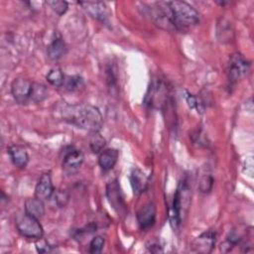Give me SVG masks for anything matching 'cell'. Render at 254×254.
I'll return each mask as SVG.
<instances>
[{
    "mask_svg": "<svg viewBox=\"0 0 254 254\" xmlns=\"http://www.w3.org/2000/svg\"><path fill=\"white\" fill-rule=\"evenodd\" d=\"M64 119L89 132H98L102 127V115L99 109L90 104L66 105L63 108Z\"/></svg>",
    "mask_w": 254,
    "mask_h": 254,
    "instance_id": "1",
    "label": "cell"
},
{
    "mask_svg": "<svg viewBox=\"0 0 254 254\" xmlns=\"http://www.w3.org/2000/svg\"><path fill=\"white\" fill-rule=\"evenodd\" d=\"M172 22L176 31L187 32L199 23L198 12L185 1H169Z\"/></svg>",
    "mask_w": 254,
    "mask_h": 254,
    "instance_id": "2",
    "label": "cell"
},
{
    "mask_svg": "<svg viewBox=\"0 0 254 254\" xmlns=\"http://www.w3.org/2000/svg\"><path fill=\"white\" fill-rule=\"evenodd\" d=\"M190 190L185 181L181 182L175 192L172 206L169 208V220L171 226L177 229L182 221V212L190 203Z\"/></svg>",
    "mask_w": 254,
    "mask_h": 254,
    "instance_id": "3",
    "label": "cell"
},
{
    "mask_svg": "<svg viewBox=\"0 0 254 254\" xmlns=\"http://www.w3.org/2000/svg\"><path fill=\"white\" fill-rule=\"evenodd\" d=\"M16 227L19 233L27 238L41 239L44 235V230L39 219L30 215L26 211L16 217Z\"/></svg>",
    "mask_w": 254,
    "mask_h": 254,
    "instance_id": "4",
    "label": "cell"
},
{
    "mask_svg": "<svg viewBox=\"0 0 254 254\" xmlns=\"http://www.w3.org/2000/svg\"><path fill=\"white\" fill-rule=\"evenodd\" d=\"M35 82L19 77L13 80L11 85V92L14 99L20 104H28L33 101Z\"/></svg>",
    "mask_w": 254,
    "mask_h": 254,
    "instance_id": "5",
    "label": "cell"
},
{
    "mask_svg": "<svg viewBox=\"0 0 254 254\" xmlns=\"http://www.w3.org/2000/svg\"><path fill=\"white\" fill-rule=\"evenodd\" d=\"M106 196L108 198L110 205L118 213V215L123 216L127 213V204L124 199V195L118 181L114 180L107 184Z\"/></svg>",
    "mask_w": 254,
    "mask_h": 254,
    "instance_id": "6",
    "label": "cell"
},
{
    "mask_svg": "<svg viewBox=\"0 0 254 254\" xmlns=\"http://www.w3.org/2000/svg\"><path fill=\"white\" fill-rule=\"evenodd\" d=\"M250 64L238 53L232 54L228 63V80L231 85L235 84L249 70Z\"/></svg>",
    "mask_w": 254,
    "mask_h": 254,
    "instance_id": "7",
    "label": "cell"
},
{
    "mask_svg": "<svg viewBox=\"0 0 254 254\" xmlns=\"http://www.w3.org/2000/svg\"><path fill=\"white\" fill-rule=\"evenodd\" d=\"M215 232L208 230L197 236L191 243V250L195 253H210L215 245Z\"/></svg>",
    "mask_w": 254,
    "mask_h": 254,
    "instance_id": "8",
    "label": "cell"
},
{
    "mask_svg": "<svg viewBox=\"0 0 254 254\" xmlns=\"http://www.w3.org/2000/svg\"><path fill=\"white\" fill-rule=\"evenodd\" d=\"M84 10L93 18L101 21L102 23H107L109 19V11L105 3L103 2H78Z\"/></svg>",
    "mask_w": 254,
    "mask_h": 254,
    "instance_id": "9",
    "label": "cell"
},
{
    "mask_svg": "<svg viewBox=\"0 0 254 254\" xmlns=\"http://www.w3.org/2000/svg\"><path fill=\"white\" fill-rule=\"evenodd\" d=\"M54 192H55V190H54L50 173L43 174L37 183V186L35 189V196L44 201L51 198Z\"/></svg>",
    "mask_w": 254,
    "mask_h": 254,
    "instance_id": "10",
    "label": "cell"
},
{
    "mask_svg": "<svg viewBox=\"0 0 254 254\" xmlns=\"http://www.w3.org/2000/svg\"><path fill=\"white\" fill-rule=\"evenodd\" d=\"M156 218V206L153 202H148L137 213V220L141 229L146 230L153 226Z\"/></svg>",
    "mask_w": 254,
    "mask_h": 254,
    "instance_id": "11",
    "label": "cell"
},
{
    "mask_svg": "<svg viewBox=\"0 0 254 254\" xmlns=\"http://www.w3.org/2000/svg\"><path fill=\"white\" fill-rule=\"evenodd\" d=\"M84 156L80 150L71 149L65 153L63 161V168L67 172H72L78 169L83 163Z\"/></svg>",
    "mask_w": 254,
    "mask_h": 254,
    "instance_id": "12",
    "label": "cell"
},
{
    "mask_svg": "<svg viewBox=\"0 0 254 254\" xmlns=\"http://www.w3.org/2000/svg\"><path fill=\"white\" fill-rule=\"evenodd\" d=\"M130 182L135 194L144 192L148 187V178L140 169H133L130 174Z\"/></svg>",
    "mask_w": 254,
    "mask_h": 254,
    "instance_id": "13",
    "label": "cell"
},
{
    "mask_svg": "<svg viewBox=\"0 0 254 254\" xmlns=\"http://www.w3.org/2000/svg\"><path fill=\"white\" fill-rule=\"evenodd\" d=\"M48 57L53 61L62 59L66 54V46L60 35L56 36L47 49Z\"/></svg>",
    "mask_w": 254,
    "mask_h": 254,
    "instance_id": "14",
    "label": "cell"
},
{
    "mask_svg": "<svg viewBox=\"0 0 254 254\" xmlns=\"http://www.w3.org/2000/svg\"><path fill=\"white\" fill-rule=\"evenodd\" d=\"M8 153L11 157L13 164L18 168H25L29 162V156L27 151L19 145H13L9 147Z\"/></svg>",
    "mask_w": 254,
    "mask_h": 254,
    "instance_id": "15",
    "label": "cell"
},
{
    "mask_svg": "<svg viewBox=\"0 0 254 254\" xmlns=\"http://www.w3.org/2000/svg\"><path fill=\"white\" fill-rule=\"evenodd\" d=\"M245 232H246L245 229H240L238 227L232 229L228 233L225 242L220 245V251L229 252L235 245L239 244L244 239Z\"/></svg>",
    "mask_w": 254,
    "mask_h": 254,
    "instance_id": "16",
    "label": "cell"
},
{
    "mask_svg": "<svg viewBox=\"0 0 254 254\" xmlns=\"http://www.w3.org/2000/svg\"><path fill=\"white\" fill-rule=\"evenodd\" d=\"M118 160V151L116 149H106L102 151L98 158V164L103 171L111 170Z\"/></svg>",
    "mask_w": 254,
    "mask_h": 254,
    "instance_id": "17",
    "label": "cell"
},
{
    "mask_svg": "<svg viewBox=\"0 0 254 254\" xmlns=\"http://www.w3.org/2000/svg\"><path fill=\"white\" fill-rule=\"evenodd\" d=\"M25 211L38 219L43 217L45 214V206L43 200L36 196L27 198L25 201Z\"/></svg>",
    "mask_w": 254,
    "mask_h": 254,
    "instance_id": "18",
    "label": "cell"
},
{
    "mask_svg": "<svg viewBox=\"0 0 254 254\" xmlns=\"http://www.w3.org/2000/svg\"><path fill=\"white\" fill-rule=\"evenodd\" d=\"M233 30L231 24L226 19H220L217 23V37L220 42H229L232 39Z\"/></svg>",
    "mask_w": 254,
    "mask_h": 254,
    "instance_id": "19",
    "label": "cell"
},
{
    "mask_svg": "<svg viewBox=\"0 0 254 254\" xmlns=\"http://www.w3.org/2000/svg\"><path fill=\"white\" fill-rule=\"evenodd\" d=\"M89 146L93 153H99L105 146V139L98 132H91L89 137Z\"/></svg>",
    "mask_w": 254,
    "mask_h": 254,
    "instance_id": "20",
    "label": "cell"
},
{
    "mask_svg": "<svg viewBox=\"0 0 254 254\" xmlns=\"http://www.w3.org/2000/svg\"><path fill=\"white\" fill-rule=\"evenodd\" d=\"M65 76L64 75L63 71L60 68H53L47 74V80L55 86H62L64 85Z\"/></svg>",
    "mask_w": 254,
    "mask_h": 254,
    "instance_id": "21",
    "label": "cell"
},
{
    "mask_svg": "<svg viewBox=\"0 0 254 254\" xmlns=\"http://www.w3.org/2000/svg\"><path fill=\"white\" fill-rule=\"evenodd\" d=\"M64 85L65 86V88L67 90L74 91V90H78L80 87H82L84 85V83H83V79L79 75H69L64 78Z\"/></svg>",
    "mask_w": 254,
    "mask_h": 254,
    "instance_id": "22",
    "label": "cell"
},
{
    "mask_svg": "<svg viewBox=\"0 0 254 254\" xmlns=\"http://www.w3.org/2000/svg\"><path fill=\"white\" fill-rule=\"evenodd\" d=\"M57 14L60 16L64 14L67 10V2L62 0H54V1H47L46 2Z\"/></svg>",
    "mask_w": 254,
    "mask_h": 254,
    "instance_id": "23",
    "label": "cell"
},
{
    "mask_svg": "<svg viewBox=\"0 0 254 254\" xmlns=\"http://www.w3.org/2000/svg\"><path fill=\"white\" fill-rule=\"evenodd\" d=\"M186 99H187L188 105H189L190 108L195 109L197 112H200V113L203 112V104L201 103V101H200L196 96H194V95L190 94V93L187 92Z\"/></svg>",
    "mask_w": 254,
    "mask_h": 254,
    "instance_id": "24",
    "label": "cell"
},
{
    "mask_svg": "<svg viewBox=\"0 0 254 254\" xmlns=\"http://www.w3.org/2000/svg\"><path fill=\"white\" fill-rule=\"evenodd\" d=\"M104 245V238L102 236H95L92 238L89 244V252L96 254L100 253Z\"/></svg>",
    "mask_w": 254,
    "mask_h": 254,
    "instance_id": "25",
    "label": "cell"
},
{
    "mask_svg": "<svg viewBox=\"0 0 254 254\" xmlns=\"http://www.w3.org/2000/svg\"><path fill=\"white\" fill-rule=\"evenodd\" d=\"M213 186V179L210 175H204L199 182V190L201 192H209Z\"/></svg>",
    "mask_w": 254,
    "mask_h": 254,
    "instance_id": "26",
    "label": "cell"
},
{
    "mask_svg": "<svg viewBox=\"0 0 254 254\" xmlns=\"http://www.w3.org/2000/svg\"><path fill=\"white\" fill-rule=\"evenodd\" d=\"M69 196L66 191L64 190H58L55 192V200L59 207H64L68 202Z\"/></svg>",
    "mask_w": 254,
    "mask_h": 254,
    "instance_id": "27",
    "label": "cell"
},
{
    "mask_svg": "<svg viewBox=\"0 0 254 254\" xmlns=\"http://www.w3.org/2000/svg\"><path fill=\"white\" fill-rule=\"evenodd\" d=\"M38 252L40 253H48V252H51L52 251V248L53 246H51L49 243L45 242V241H40L37 243V246H36Z\"/></svg>",
    "mask_w": 254,
    "mask_h": 254,
    "instance_id": "28",
    "label": "cell"
}]
</instances>
